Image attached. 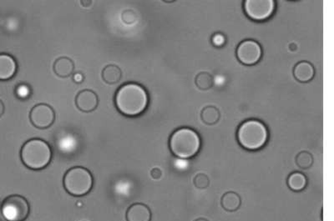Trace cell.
I'll return each instance as SVG.
<instances>
[{
  "label": "cell",
  "mask_w": 334,
  "mask_h": 221,
  "mask_svg": "<svg viewBox=\"0 0 334 221\" xmlns=\"http://www.w3.org/2000/svg\"><path fill=\"white\" fill-rule=\"evenodd\" d=\"M237 55L242 64L255 65L262 57V49L259 44L254 40H245L237 48Z\"/></svg>",
  "instance_id": "9"
},
{
  "label": "cell",
  "mask_w": 334,
  "mask_h": 221,
  "mask_svg": "<svg viewBox=\"0 0 334 221\" xmlns=\"http://www.w3.org/2000/svg\"><path fill=\"white\" fill-rule=\"evenodd\" d=\"M81 4H82L84 7H89V6L90 5V4H92V2L91 1H81Z\"/></svg>",
  "instance_id": "27"
},
{
  "label": "cell",
  "mask_w": 334,
  "mask_h": 221,
  "mask_svg": "<svg viewBox=\"0 0 334 221\" xmlns=\"http://www.w3.org/2000/svg\"><path fill=\"white\" fill-rule=\"evenodd\" d=\"M54 71L58 76L61 78L69 77L73 75L75 65L71 59L67 57H61L56 59L53 66Z\"/></svg>",
  "instance_id": "13"
},
{
  "label": "cell",
  "mask_w": 334,
  "mask_h": 221,
  "mask_svg": "<svg viewBox=\"0 0 334 221\" xmlns=\"http://www.w3.org/2000/svg\"><path fill=\"white\" fill-rule=\"evenodd\" d=\"M221 204L225 211L233 212L237 211L242 206V199L238 194L227 192L221 197Z\"/></svg>",
  "instance_id": "15"
},
{
  "label": "cell",
  "mask_w": 334,
  "mask_h": 221,
  "mask_svg": "<svg viewBox=\"0 0 334 221\" xmlns=\"http://www.w3.org/2000/svg\"><path fill=\"white\" fill-rule=\"evenodd\" d=\"M200 117L204 121V123H207V124H213L219 120L220 113H219L218 110L215 107H206L201 111Z\"/></svg>",
  "instance_id": "18"
},
{
  "label": "cell",
  "mask_w": 334,
  "mask_h": 221,
  "mask_svg": "<svg viewBox=\"0 0 334 221\" xmlns=\"http://www.w3.org/2000/svg\"><path fill=\"white\" fill-rule=\"evenodd\" d=\"M84 75L81 73H75V75H73V80L75 81V83H82L83 80H84Z\"/></svg>",
  "instance_id": "25"
},
{
  "label": "cell",
  "mask_w": 334,
  "mask_h": 221,
  "mask_svg": "<svg viewBox=\"0 0 334 221\" xmlns=\"http://www.w3.org/2000/svg\"><path fill=\"white\" fill-rule=\"evenodd\" d=\"M30 207L23 196L12 195L3 201L1 214L7 221H24L28 218Z\"/></svg>",
  "instance_id": "6"
},
{
  "label": "cell",
  "mask_w": 334,
  "mask_h": 221,
  "mask_svg": "<svg viewBox=\"0 0 334 221\" xmlns=\"http://www.w3.org/2000/svg\"><path fill=\"white\" fill-rule=\"evenodd\" d=\"M308 185V180L304 174L294 172L289 175L288 179V187L293 191H301L304 190Z\"/></svg>",
  "instance_id": "17"
},
{
  "label": "cell",
  "mask_w": 334,
  "mask_h": 221,
  "mask_svg": "<svg viewBox=\"0 0 334 221\" xmlns=\"http://www.w3.org/2000/svg\"><path fill=\"white\" fill-rule=\"evenodd\" d=\"M64 190L73 196H86L92 190L94 178L90 170L75 166L68 170L63 180Z\"/></svg>",
  "instance_id": "5"
},
{
  "label": "cell",
  "mask_w": 334,
  "mask_h": 221,
  "mask_svg": "<svg viewBox=\"0 0 334 221\" xmlns=\"http://www.w3.org/2000/svg\"><path fill=\"white\" fill-rule=\"evenodd\" d=\"M195 85L201 90H208L213 85V79L207 73H200L195 77Z\"/></svg>",
  "instance_id": "20"
},
{
  "label": "cell",
  "mask_w": 334,
  "mask_h": 221,
  "mask_svg": "<svg viewBox=\"0 0 334 221\" xmlns=\"http://www.w3.org/2000/svg\"><path fill=\"white\" fill-rule=\"evenodd\" d=\"M152 216V211L148 206L137 203L129 207L126 217L127 221H151Z\"/></svg>",
  "instance_id": "11"
},
{
  "label": "cell",
  "mask_w": 334,
  "mask_h": 221,
  "mask_svg": "<svg viewBox=\"0 0 334 221\" xmlns=\"http://www.w3.org/2000/svg\"><path fill=\"white\" fill-rule=\"evenodd\" d=\"M241 146L248 150H257L267 144L268 131L264 123L256 119L245 121L237 131Z\"/></svg>",
  "instance_id": "4"
},
{
  "label": "cell",
  "mask_w": 334,
  "mask_h": 221,
  "mask_svg": "<svg viewBox=\"0 0 334 221\" xmlns=\"http://www.w3.org/2000/svg\"><path fill=\"white\" fill-rule=\"evenodd\" d=\"M31 88L25 84H21L16 88L15 94L17 97L20 100H26L31 96Z\"/></svg>",
  "instance_id": "21"
},
{
  "label": "cell",
  "mask_w": 334,
  "mask_h": 221,
  "mask_svg": "<svg viewBox=\"0 0 334 221\" xmlns=\"http://www.w3.org/2000/svg\"><path fill=\"white\" fill-rule=\"evenodd\" d=\"M151 175H152L153 179H155V180H158V179L162 177V171H161V170L158 169V168H154V169L152 170Z\"/></svg>",
  "instance_id": "24"
},
{
  "label": "cell",
  "mask_w": 334,
  "mask_h": 221,
  "mask_svg": "<svg viewBox=\"0 0 334 221\" xmlns=\"http://www.w3.org/2000/svg\"><path fill=\"white\" fill-rule=\"evenodd\" d=\"M193 183L197 189H206L208 187L210 181H209V178L206 175L198 174L193 179Z\"/></svg>",
  "instance_id": "22"
},
{
  "label": "cell",
  "mask_w": 334,
  "mask_h": 221,
  "mask_svg": "<svg viewBox=\"0 0 334 221\" xmlns=\"http://www.w3.org/2000/svg\"><path fill=\"white\" fill-rule=\"evenodd\" d=\"M122 77V72L116 65H108L102 71V79L109 85H114L118 83Z\"/></svg>",
  "instance_id": "16"
},
{
  "label": "cell",
  "mask_w": 334,
  "mask_h": 221,
  "mask_svg": "<svg viewBox=\"0 0 334 221\" xmlns=\"http://www.w3.org/2000/svg\"><path fill=\"white\" fill-rule=\"evenodd\" d=\"M247 15L254 20L267 19L275 9V2L273 0H247L244 3Z\"/></svg>",
  "instance_id": "7"
},
{
  "label": "cell",
  "mask_w": 334,
  "mask_h": 221,
  "mask_svg": "<svg viewBox=\"0 0 334 221\" xmlns=\"http://www.w3.org/2000/svg\"><path fill=\"white\" fill-rule=\"evenodd\" d=\"M212 43L216 46H222L225 43V38L221 34H216L212 38Z\"/></svg>",
  "instance_id": "23"
},
{
  "label": "cell",
  "mask_w": 334,
  "mask_h": 221,
  "mask_svg": "<svg viewBox=\"0 0 334 221\" xmlns=\"http://www.w3.org/2000/svg\"><path fill=\"white\" fill-rule=\"evenodd\" d=\"M313 163H314V158L309 152H301L296 157V164L300 169H304V170L309 169L313 165Z\"/></svg>",
  "instance_id": "19"
},
{
  "label": "cell",
  "mask_w": 334,
  "mask_h": 221,
  "mask_svg": "<svg viewBox=\"0 0 334 221\" xmlns=\"http://www.w3.org/2000/svg\"><path fill=\"white\" fill-rule=\"evenodd\" d=\"M195 221H207V220H206V219L200 218L197 219V220H195Z\"/></svg>",
  "instance_id": "28"
},
{
  "label": "cell",
  "mask_w": 334,
  "mask_h": 221,
  "mask_svg": "<svg viewBox=\"0 0 334 221\" xmlns=\"http://www.w3.org/2000/svg\"><path fill=\"white\" fill-rule=\"evenodd\" d=\"M3 113H4V105L2 101H0V117L3 115Z\"/></svg>",
  "instance_id": "26"
},
{
  "label": "cell",
  "mask_w": 334,
  "mask_h": 221,
  "mask_svg": "<svg viewBox=\"0 0 334 221\" xmlns=\"http://www.w3.org/2000/svg\"><path fill=\"white\" fill-rule=\"evenodd\" d=\"M20 158L22 163L28 169L43 170L51 162V147L43 139H29L21 149Z\"/></svg>",
  "instance_id": "2"
},
{
  "label": "cell",
  "mask_w": 334,
  "mask_h": 221,
  "mask_svg": "<svg viewBox=\"0 0 334 221\" xmlns=\"http://www.w3.org/2000/svg\"><path fill=\"white\" fill-rule=\"evenodd\" d=\"M169 145L175 156L180 159H190L200 150V136L193 129L180 128L171 134Z\"/></svg>",
  "instance_id": "3"
},
{
  "label": "cell",
  "mask_w": 334,
  "mask_h": 221,
  "mask_svg": "<svg viewBox=\"0 0 334 221\" xmlns=\"http://www.w3.org/2000/svg\"><path fill=\"white\" fill-rule=\"evenodd\" d=\"M29 119L35 128L48 129L55 120V112L51 106L46 104H39L31 110Z\"/></svg>",
  "instance_id": "8"
},
{
  "label": "cell",
  "mask_w": 334,
  "mask_h": 221,
  "mask_svg": "<svg viewBox=\"0 0 334 221\" xmlns=\"http://www.w3.org/2000/svg\"><path fill=\"white\" fill-rule=\"evenodd\" d=\"M149 96L147 90L137 83H126L116 91L115 105L117 110L125 116L136 117L147 110Z\"/></svg>",
  "instance_id": "1"
},
{
  "label": "cell",
  "mask_w": 334,
  "mask_h": 221,
  "mask_svg": "<svg viewBox=\"0 0 334 221\" xmlns=\"http://www.w3.org/2000/svg\"><path fill=\"white\" fill-rule=\"evenodd\" d=\"M17 72V63L8 54H0V80H11Z\"/></svg>",
  "instance_id": "12"
},
{
  "label": "cell",
  "mask_w": 334,
  "mask_h": 221,
  "mask_svg": "<svg viewBox=\"0 0 334 221\" xmlns=\"http://www.w3.org/2000/svg\"><path fill=\"white\" fill-rule=\"evenodd\" d=\"M294 77L300 82H309L314 78V68L309 62H300L293 70Z\"/></svg>",
  "instance_id": "14"
},
{
  "label": "cell",
  "mask_w": 334,
  "mask_h": 221,
  "mask_svg": "<svg viewBox=\"0 0 334 221\" xmlns=\"http://www.w3.org/2000/svg\"><path fill=\"white\" fill-rule=\"evenodd\" d=\"M75 105L80 111L90 113L95 110L99 105L97 95L92 90H85L80 91L75 98Z\"/></svg>",
  "instance_id": "10"
}]
</instances>
